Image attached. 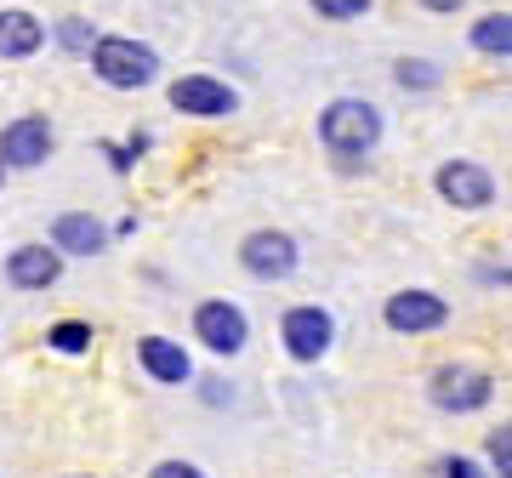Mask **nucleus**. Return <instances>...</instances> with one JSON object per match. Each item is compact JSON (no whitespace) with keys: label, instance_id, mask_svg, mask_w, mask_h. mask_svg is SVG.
Wrapping results in <instances>:
<instances>
[{"label":"nucleus","instance_id":"obj_8","mask_svg":"<svg viewBox=\"0 0 512 478\" xmlns=\"http://www.w3.org/2000/svg\"><path fill=\"white\" fill-rule=\"evenodd\" d=\"M239 262H245L256 279H285L296 268V239L279 234V228H262V234H251L239 245Z\"/></svg>","mask_w":512,"mask_h":478},{"label":"nucleus","instance_id":"obj_15","mask_svg":"<svg viewBox=\"0 0 512 478\" xmlns=\"http://www.w3.org/2000/svg\"><path fill=\"white\" fill-rule=\"evenodd\" d=\"M473 46H478V52H490V57H507V52H512V18H507V12H490V18H478Z\"/></svg>","mask_w":512,"mask_h":478},{"label":"nucleus","instance_id":"obj_19","mask_svg":"<svg viewBox=\"0 0 512 478\" xmlns=\"http://www.w3.org/2000/svg\"><path fill=\"white\" fill-rule=\"evenodd\" d=\"M490 461L501 467V478H507V467H512V433L501 427V433H490Z\"/></svg>","mask_w":512,"mask_h":478},{"label":"nucleus","instance_id":"obj_1","mask_svg":"<svg viewBox=\"0 0 512 478\" xmlns=\"http://www.w3.org/2000/svg\"><path fill=\"white\" fill-rule=\"evenodd\" d=\"M319 137H325V148L342 154V160L370 154V148L382 143V114L370 109V103H359V97H342V103H330V109L319 114Z\"/></svg>","mask_w":512,"mask_h":478},{"label":"nucleus","instance_id":"obj_4","mask_svg":"<svg viewBox=\"0 0 512 478\" xmlns=\"http://www.w3.org/2000/svg\"><path fill=\"white\" fill-rule=\"evenodd\" d=\"M279 336H285V353H291V359L313 365V359L330 348L336 325H330L325 308H291V313H285V325H279Z\"/></svg>","mask_w":512,"mask_h":478},{"label":"nucleus","instance_id":"obj_23","mask_svg":"<svg viewBox=\"0 0 512 478\" xmlns=\"http://www.w3.org/2000/svg\"><path fill=\"white\" fill-rule=\"evenodd\" d=\"M421 6H427V12H456L461 0H421Z\"/></svg>","mask_w":512,"mask_h":478},{"label":"nucleus","instance_id":"obj_10","mask_svg":"<svg viewBox=\"0 0 512 478\" xmlns=\"http://www.w3.org/2000/svg\"><path fill=\"white\" fill-rule=\"evenodd\" d=\"M439 194L450 205H461V211H484L495 200V177L484 166H473V160H450L439 171Z\"/></svg>","mask_w":512,"mask_h":478},{"label":"nucleus","instance_id":"obj_6","mask_svg":"<svg viewBox=\"0 0 512 478\" xmlns=\"http://www.w3.org/2000/svg\"><path fill=\"white\" fill-rule=\"evenodd\" d=\"M171 109L183 114H234L239 97L228 80H211V74H183V80H171Z\"/></svg>","mask_w":512,"mask_h":478},{"label":"nucleus","instance_id":"obj_9","mask_svg":"<svg viewBox=\"0 0 512 478\" xmlns=\"http://www.w3.org/2000/svg\"><path fill=\"white\" fill-rule=\"evenodd\" d=\"M444 319H450V308H444V296L433 291H399L387 296V325L404 336H421V331H439Z\"/></svg>","mask_w":512,"mask_h":478},{"label":"nucleus","instance_id":"obj_12","mask_svg":"<svg viewBox=\"0 0 512 478\" xmlns=\"http://www.w3.org/2000/svg\"><path fill=\"white\" fill-rule=\"evenodd\" d=\"M52 239H57V251H69V257H97L109 245V228L97 217H86V211H63L52 222Z\"/></svg>","mask_w":512,"mask_h":478},{"label":"nucleus","instance_id":"obj_18","mask_svg":"<svg viewBox=\"0 0 512 478\" xmlns=\"http://www.w3.org/2000/svg\"><path fill=\"white\" fill-rule=\"evenodd\" d=\"M313 12H319V18L348 23V18H359V12H370V0H313Z\"/></svg>","mask_w":512,"mask_h":478},{"label":"nucleus","instance_id":"obj_2","mask_svg":"<svg viewBox=\"0 0 512 478\" xmlns=\"http://www.w3.org/2000/svg\"><path fill=\"white\" fill-rule=\"evenodd\" d=\"M92 63H97V80H109L114 92H137L160 74V57L148 52L143 40H126V35L92 40Z\"/></svg>","mask_w":512,"mask_h":478},{"label":"nucleus","instance_id":"obj_7","mask_svg":"<svg viewBox=\"0 0 512 478\" xmlns=\"http://www.w3.org/2000/svg\"><path fill=\"white\" fill-rule=\"evenodd\" d=\"M52 154V126L40 120V114H23V120H12V126L0 131V166H40Z\"/></svg>","mask_w":512,"mask_h":478},{"label":"nucleus","instance_id":"obj_3","mask_svg":"<svg viewBox=\"0 0 512 478\" xmlns=\"http://www.w3.org/2000/svg\"><path fill=\"white\" fill-rule=\"evenodd\" d=\"M495 382L484 376V370H467V365H444L439 376H433V405L439 410H456V416H467V410H484L490 405Z\"/></svg>","mask_w":512,"mask_h":478},{"label":"nucleus","instance_id":"obj_17","mask_svg":"<svg viewBox=\"0 0 512 478\" xmlns=\"http://www.w3.org/2000/svg\"><path fill=\"white\" fill-rule=\"evenodd\" d=\"M399 86H416V92H427V86H439V69H433V63H410V57H404L399 63Z\"/></svg>","mask_w":512,"mask_h":478},{"label":"nucleus","instance_id":"obj_5","mask_svg":"<svg viewBox=\"0 0 512 478\" xmlns=\"http://www.w3.org/2000/svg\"><path fill=\"white\" fill-rule=\"evenodd\" d=\"M194 331H200V342L211 353H239L245 336H251V325H245V313L234 302H200L194 308Z\"/></svg>","mask_w":512,"mask_h":478},{"label":"nucleus","instance_id":"obj_22","mask_svg":"<svg viewBox=\"0 0 512 478\" xmlns=\"http://www.w3.org/2000/svg\"><path fill=\"white\" fill-rule=\"evenodd\" d=\"M63 46L80 52V46H86V23H63Z\"/></svg>","mask_w":512,"mask_h":478},{"label":"nucleus","instance_id":"obj_14","mask_svg":"<svg viewBox=\"0 0 512 478\" xmlns=\"http://www.w3.org/2000/svg\"><path fill=\"white\" fill-rule=\"evenodd\" d=\"M46 46V29L29 12H0V57H35Z\"/></svg>","mask_w":512,"mask_h":478},{"label":"nucleus","instance_id":"obj_16","mask_svg":"<svg viewBox=\"0 0 512 478\" xmlns=\"http://www.w3.org/2000/svg\"><path fill=\"white\" fill-rule=\"evenodd\" d=\"M57 353H86L92 348V325H80V319H63V325H52V336H46Z\"/></svg>","mask_w":512,"mask_h":478},{"label":"nucleus","instance_id":"obj_20","mask_svg":"<svg viewBox=\"0 0 512 478\" xmlns=\"http://www.w3.org/2000/svg\"><path fill=\"white\" fill-rule=\"evenodd\" d=\"M148 478H205V473H200V467H188V461H160Z\"/></svg>","mask_w":512,"mask_h":478},{"label":"nucleus","instance_id":"obj_24","mask_svg":"<svg viewBox=\"0 0 512 478\" xmlns=\"http://www.w3.org/2000/svg\"><path fill=\"white\" fill-rule=\"evenodd\" d=\"M0 177H6V171H0Z\"/></svg>","mask_w":512,"mask_h":478},{"label":"nucleus","instance_id":"obj_21","mask_svg":"<svg viewBox=\"0 0 512 478\" xmlns=\"http://www.w3.org/2000/svg\"><path fill=\"white\" fill-rule=\"evenodd\" d=\"M444 478H478V467L467 456H450V461H444Z\"/></svg>","mask_w":512,"mask_h":478},{"label":"nucleus","instance_id":"obj_11","mask_svg":"<svg viewBox=\"0 0 512 478\" xmlns=\"http://www.w3.org/2000/svg\"><path fill=\"white\" fill-rule=\"evenodd\" d=\"M57 274H63V251H46V245H18L12 257H6V279L18 285V291H46V285H57Z\"/></svg>","mask_w":512,"mask_h":478},{"label":"nucleus","instance_id":"obj_13","mask_svg":"<svg viewBox=\"0 0 512 478\" xmlns=\"http://www.w3.org/2000/svg\"><path fill=\"white\" fill-rule=\"evenodd\" d=\"M137 359H143V370L154 382H188V376H194L188 353L177 348V342H165V336H143V342H137Z\"/></svg>","mask_w":512,"mask_h":478}]
</instances>
